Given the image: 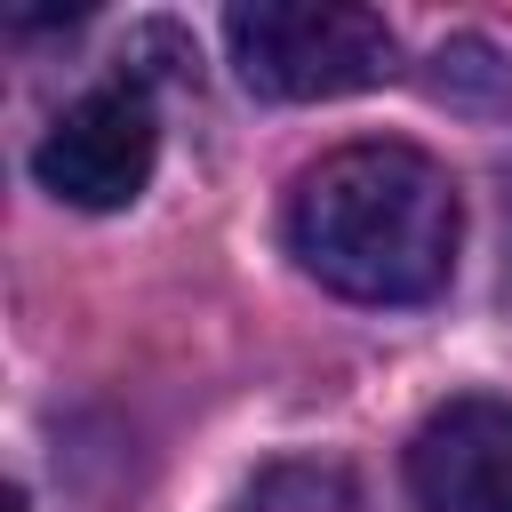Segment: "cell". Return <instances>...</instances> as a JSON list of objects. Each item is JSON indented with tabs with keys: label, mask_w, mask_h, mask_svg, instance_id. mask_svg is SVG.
I'll use <instances>...</instances> for the list:
<instances>
[{
	"label": "cell",
	"mask_w": 512,
	"mask_h": 512,
	"mask_svg": "<svg viewBox=\"0 0 512 512\" xmlns=\"http://www.w3.org/2000/svg\"><path fill=\"white\" fill-rule=\"evenodd\" d=\"M464 208L440 160L416 144H344L288 192L296 264L352 304H424L448 288Z\"/></svg>",
	"instance_id": "obj_1"
},
{
	"label": "cell",
	"mask_w": 512,
	"mask_h": 512,
	"mask_svg": "<svg viewBox=\"0 0 512 512\" xmlns=\"http://www.w3.org/2000/svg\"><path fill=\"white\" fill-rule=\"evenodd\" d=\"M224 48L240 80L272 104H328L392 80V24L344 0H248L224 16Z\"/></svg>",
	"instance_id": "obj_2"
},
{
	"label": "cell",
	"mask_w": 512,
	"mask_h": 512,
	"mask_svg": "<svg viewBox=\"0 0 512 512\" xmlns=\"http://www.w3.org/2000/svg\"><path fill=\"white\" fill-rule=\"evenodd\" d=\"M152 160H160V112H152L144 80H104V88L72 96L48 120V136L32 152V176L64 208L112 216L152 184Z\"/></svg>",
	"instance_id": "obj_3"
},
{
	"label": "cell",
	"mask_w": 512,
	"mask_h": 512,
	"mask_svg": "<svg viewBox=\"0 0 512 512\" xmlns=\"http://www.w3.org/2000/svg\"><path fill=\"white\" fill-rule=\"evenodd\" d=\"M416 512H512V400L456 392L408 440Z\"/></svg>",
	"instance_id": "obj_4"
},
{
	"label": "cell",
	"mask_w": 512,
	"mask_h": 512,
	"mask_svg": "<svg viewBox=\"0 0 512 512\" xmlns=\"http://www.w3.org/2000/svg\"><path fill=\"white\" fill-rule=\"evenodd\" d=\"M232 512H360V488L336 456H280L240 488Z\"/></svg>",
	"instance_id": "obj_5"
},
{
	"label": "cell",
	"mask_w": 512,
	"mask_h": 512,
	"mask_svg": "<svg viewBox=\"0 0 512 512\" xmlns=\"http://www.w3.org/2000/svg\"><path fill=\"white\" fill-rule=\"evenodd\" d=\"M432 96L456 112H512V56L488 40H448L432 56Z\"/></svg>",
	"instance_id": "obj_6"
},
{
	"label": "cell",
	"mask_w": 512,
	"mask_h": 512,
	"mask_svg": "<svg viewBox=\"0 0 512 512\" xmlns=\"http://www.w3.org/2000/svg\"><path fill=\"white\" fill-rule=\"evenodd\" d=\"M16 512H32V504H24V496H16Z\"/></svg>",
	"instance_id": "obj_7"
}]
</instances>
